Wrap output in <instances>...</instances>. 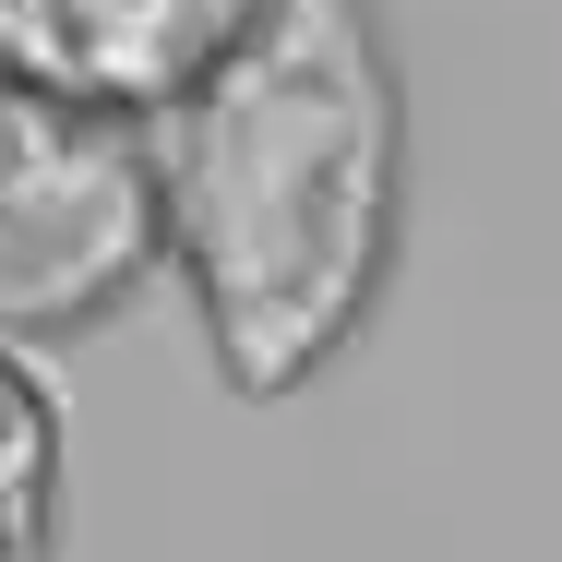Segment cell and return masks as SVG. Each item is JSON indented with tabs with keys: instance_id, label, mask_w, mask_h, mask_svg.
I'll use <instances>...</instances> for the list:
<instances>
[{
	"instance_id": "4",
	"label": "cell",
	"mask_w": 562,
	"mask_h": 562,
	"mask_svg": "<svg viewBox=\"0 0 562 562\" xmlns=\"http://www.w3.org/2000/svg\"><path fill=\"white\" fill-rule=\"evenodd\" d=\"M48 491H60V407L0 347V562H48Z\"/></svg>"
},
{
	"instance_id": "1",
	"label": "cell",
	"mask_w": 562,
	"mask_h": 562,
	"mask_svg": "<svg viewBox=\"0 0 562 562\" xmlns=\"http://www.w3.org/2000/svg\"><path fill=\"white\" fill-rule=\"evenodd\" d=\"M156 227L192 263L239 395L324 371L395 263L407 120L371 0H263L144 132Z\"/></svg>"
},
{
	"instance_id": "3",
	"label": "cell",
	"mask_w": 562,
	"mask_h": 562,
	"mask_svg": "<svg viewBox=\"0 0 562 562\" xmlns=\"http://www.w3.org/2000/svg\"><path fill=\"white\" fill-rule=\"evenodd\" d=\"M263 0H0V72L72 109L156 120Z\"/></svg>"
},
{
	"instance_id": "2",
	"label": "cell",
	"mask_w": 562,
	"mask_h": 562,
	"mask_svg": "<svg viewBox=\"0 0 562 562\" xmlns=\"http://www.w3.org/2000/svg\"><path fill=\"white\" fill-rule=\"evenodd\" d=\"M156 251L144 132L0 72V336L109 312Z\"/></svg>"
}]
</instances>
